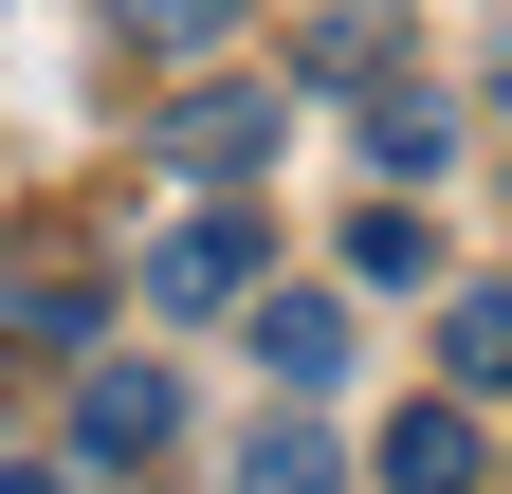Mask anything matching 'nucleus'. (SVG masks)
<instances>
[{
  "label": "nucleus",
  "instance_id": "f257e3e1",
  "mask_svg": "<svg viewBox=\"0 0 512 494\" xmlns=\"http://www.w3.org/2000/svg\"><path fill=\"white\" fill-rule=\"evenodd\" d=\"M256 275H275V220H256V202H202V220L147 238V312H238Z\"/></svg>",
  "mask_w": 512,
  "mask_h": 494
},
{
  "label": "nucleus",
  "instance_id": "f03ea898",
  "mask_svg": "<svg viewBox=\"0 0 512 494\" xmlns=\"http://www.w3.org/2000/svg\"><path fill=\"white\" fill-rule=\"evenodd\" d=\"M275 129H293V92H183V110H165V165H183V183H256Z\"/></svg>",
  "mask_w": 512,
  "mask_h": 494
},
{
  "label": "nucleus",
  "instance_id": "7ed1b4c3",
  "mask_svg": "<svg viewBox=\"0 0 512 494\" xmlns=\"http://www.w3.org/2000/svg\"><path fill=\"white\" fill-rule=\"evenodd\" d=\"M74 440L92 458H165L183 440V385H165V366H92V385H74Z\"/></svg>",
  "mask_w": 512,
  "mask_h": 494
},
{
  "label": "nucleus",
  "instance_id": "20e7f679",
  "mask_svg": "<svg viewBox=\"0 0 512 494\" xmlns=\"http://www.w3.org/2000/svg\"><path fill=\"white\" fill-rule=\"evenodd\" d=\"M256 366H275L293 403H330L348 385V293H275V312H256Z\"/></svg>",
  "mask_w": 512,
  "mask_h": 494
},
{
  "label": "nucleus",
  "instance_id": "39448f33",
  "mask_svg": "<svg viewBox=\"0 0 512 494\" xmlns=\"http://www.w3.org/2000/svg\"><path fill=\"white\" fill-rule=\"evenodd\" d=\"M384 494H476V403H458V385L384 421Z\"/></svg>",
  "mask_w": 512,
  "mask_h": 494
},
{
  "label": "nucleus",
  "instance_id": "423d86ee",
  "mask_svg": "<svg viewBox=\"0 0 512 494\" xmlns=\"http://www.w3.org/2000/svg\"><path fill=\"white\" fill-rule=\"evenodd\" d=\"M348 110H366V165H384V183H439V165H458V110H439V92H403V74H366Z\"/></svg>",
  "mask_w": 512,
  "mask_h": 494
},
{
  "label": "nucleus",
  "instance_id": "0eeeda50",
  "mask_svg": "<svg viewBox=\"0 0 512 494\" xmlns=\"http://www.w3.org/2000/svg\"><path fill=\"white\" fill-rule=\"evenodd\" d=\"M439 385H458V403H512V275H476L458 312H439Z\"/></svg>",
  "mask_w": 512,
  "mask_h": 494
},
{
  "label": "nucleus",
  "instance_id": "6e6552de",
  "mask_svg": "<svg viewBox=\"0 0 512 494\" xmlns=\"http://www.w3.org/2000/svg\"><path fill=\"white\" fill-rule=\"evenodd\" d=\"M238 494H348V458L311 440V421H256V440H238Z\"/></svg>",
  "mask_w": 512,
  "mask_h": 494
},
{
  "label": "nucleus",
  "instance_id": "1a4fd4ad",
  "mask_svg": "<svg viewBox=\"0 0 512 494\" xmlns=\"http://www.w3.org/2000/svg\"><path fill=\"white\" fill-rule=\"evenodd\" d=\"M238 19H256V0H128V37H147V55H220Z\"/></svg>",
  "mask_w": 512,
  "mask_h": 494
},
{
  "label": "nucleus",
  "instance_id": "9d476101",
  "mask_svg": "<svg viewBox=\"0 0 512 494\" xmlns=\"http://www.w3.org/2000/svg\"><path fill=\"white\" fill-rule=\"evenodd\" d=\"M348 275L403 293V275H421V202H366V220H348Z\"/></svg>",
  "mask_w": 512,
  "mask_h": 494
},
{
  "label": "nucleus",
  "instance_id": "9b49d317",
  "mask_svg": "<svg viewBox=\"0 0 512 494\" xmlns=\"http://www.w3.org/2000/svg\"><path fill=\"white\" fill-rule=\"evenodd\" d=\"M0 494H92V476L74 458H0Z\"/></svg>",
  "mask_w": 512,
  "mask_h": 494
}]
</instances>
